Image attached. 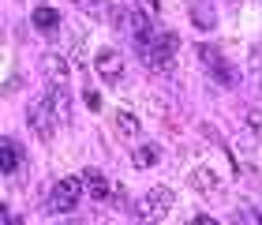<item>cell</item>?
Masks as SVG:
<instances>
[{"label":"cell","instance_id":"obj_1","mask_svg":"<svg viewBox=\"0 0 262 225\" xmlns=\"http://www.w3.org/2000/svg\"><path fill=\"white\" fill-rule=\"evenodd\" d=\"M169 207H172L169 188H150L135 203V225H161V218L169 214Z\"/></svg>","mask_w":262,"mask_h":225},{"label":"cell","instance_id":"obj_2","mask_svg":"<svg viewBox=\"0 0 262 225\" xmlns=\"http://www.w3.org/2000/svg\"><path fill=\"white\" fill-rule=\"evenodd\" d=\"M172 53H176V34L172 30H158L146 45H139L142 64H150V68H169L172 64Z\"/></svg>","mask_w":262,"mask_h":225},{"label":"cell","instance_id":"obj_3","mask_svg":"<svg viewBox=\"0 0 262 225\" xmlns=\"http://www.w3.org/2000/svg\"><path fill=\"white\" fill-rule=\"evenodd\" d=\"M56 116H53V109H49V101H45V94L41 98H34L30 105H27V128H30V135H38L41 143H49V139L56 135Z\"/></svg>","mask_w":262,"mask_h":225},{"label":"cell","instance_id":"obj_4","mask_svg":"<svg viewBox=\"0 0 262 225\" xmlns=\"http://www.w3.org/2000/svg\"><path fill=\"white\" fill-rule=\"evenodd\" d=\"M79 199H82V180L64 176V180H56L53 192H49V210L53 214H71V210L79 207Z\"/></svg>","mask_w":262,"mask_h":225},{"label":"cell","instance_id":"obj_5","mask_svg":"<svg viewBox=\"0 0 262 225\" xmlns=\"http://www.w3.org/2000/svg\"><path fill=\"white\" fill-rule=\"evenodd\" d=\"M195 53H199V60L210 68V75L217 79L221 87H236V83H240V72H236V68H232L229 60H225V56H221L217 49H213V45H199Z\"/></svg>","mask_w":262,"mask_h":225},{"label":"cell","instance_id":"obj_6","mask_svg":"<svg viewBox=\"0 0 262 225\" xmlns=\"http://www.w3.org/2000/svg\"><path fill=\"white\" fill-rule=\"evenodd\" d=\"M94 68H98V75H101L105 83H120L124 72H127L124 53H116V49H98V56H94Z\"/></svg>","mask_w":262,"mask_h":225},{"label":"cell","instance_id":"obj_7","mask_svg":"<svg viewBox=\"0 0 262 225\" xmlns=\"http://www.w3.org/2000/svg\"><path fill=\"white\" fill-rule=\"evenodd\" d=\"M30 23H34V30L41 34V38H56L60 34V11L49 8V4H38L30 11Z\"/></svg>","mask_w":262,"mask_h":225},{"label":"cell","instance_id":"obj_8","mask_svg":"<svg viewBox=\"0 0 262 225\" xmlns=\"http://www.w3.org/2000/svg\"><path fill=\"white\" fill-rule=\"evenodd\" d=\"M45 101H49V109L60 124H71V94L64 90V83H53V87L45 90Z\"/></svg>","mask_w":262,"mask_h":225},{"label":"cell","instance_id":"obj_9","mask_svg":"<svg viewBox=\"0 0 262 225\" xmlns=\"http://www.w3.org/2000/svg\"><path fill=\"white\" fill-rule=\"evenodd\" d=\"M19 165H23V150H19V143H15L11 135H4V139H0V173H4V176H15Z\"/></svg>","mask_w":262,"mask_h":225},{"label":"cell","instance_id":"obj_10","mask_svg":"<svg viewBox=\"0 0 262 225\" xmlns=\"http://www.w3.org/2000/svg\"><path fill=\"white\" fill-rule=\"evenodd\" d=\"M82 188H86L90 199L105 203V195H109V176H105L101 169H82Z\"/></svg>","mask_w":262,"mask_h":225},{"label":"cell","instance_id":"obj_11","mask_svg":"<svg viewBox=\"0 0 262 225\" xmlns=\"http://www.w3.org/2000/svg\"><path fill=\"white\" fill-rule=\"evenodd\" d=\"M41 72L49 75L53 83H68V79H71V64L64 60L60 53H45V56H41Z\"/></svg>","mask_w":262,"mask_h":225},{"label":"cell","instance_id":"obj_12","mask_svg":"<svg viewBox=\"0 0 262 225\" xmlns=\"http://www.w3.org/2000/svg\"><path fill=\"white\" fill-rule=\"evenodd\" d=\"M187 19H191V27H199V30H213L217 27V11H213L206 0H195V4L187 8Z\"/></svg>","mask_w":262,"mask_h":225},{"label":"cell","instance_id":"obj_13","mask_svg":"<svg viewBox=\"0 0 262 225\" xmlns=\"http://www.w3.org/2000/svg\"><path fill=\"white\" fill-rule=\"evenodd\" d=\"M191 184L199 188L202 195H213V192H221V180H217V173L206 169V165H195L191 169Z\"/></svg>","mask_w":262,"mask_h":225},{"label":"cell","instance_id":"obj_14","mask_svg":"<svg viewBox=\"0 0 262 225\" xmlns=\"http://www.w3.org/2000/svg\"><path fill=\"white\" fill-rule=\"evenodd\" d=\"M131 161H135L139 169H150V165H158V161H161V143H135Z\"/></svg>","mask_w":262,"mask_h":225},{"label":"cell","instance_id":"obj_15","mask_svg":"<svg viewBox=\"0 0 262 225\" xmlns=\"http://www.w3.org/2000/svg\"><path fill=\"white\" fill-rule=\"evenodd\" d=\"M82 15H90V19H105V15H113V8L105 4V0H71Z\"/></svg>","mask_w":262,"mask_h":225},{"label":"cell","instance_id":"obj_16","mask_svg":"<svg viewBox=\"0 0 262 225\" xmlns=\"http://www.w3.org/2000/svg\"><path fill=\"white\" fill-rule=\"evenodd\" d=\"M113 116H116V128H120L127 139H131V135H139V116H131L127 109H116Z\"/></svg>","mask_w":262,"mask_h":225},{"label":"cell","instance_id":"obj_17","mask_svg":"<svg viewBox=\"0 0 262 225\" xmlns=\"http://www.w3.org/2000/svg\"><path fill=\"white\" fill-rule=\"evenodd\" d=\"M236 221H240V225H262V210L247 203V207L236 210Z\"/></svg>","mask_w":262,"mask_h":225},{"label":"cell","instance_id":"obj_18","mask_svg":"<svg viewBox=\"0 0 262 225\" xmlns=\"http://www.w3.org/2000/svg\"><path fill=\"white\" fill-rule=\"evenodd\" d=\"M135 4H139L142 11H146L150 19H158V15H161V0H135Z\"/></svg>","mask_w":262,"mask_h":225},{"label":"cell","instance_id":"obj_19","mask_svg":"<svg viewBox=\"0 0 262 225\" xmlns=\"http://www.w3.org/2000/svg\"><path fill=\"white\" fill-rule=\"evenodd\" d=\"M0 225H23L19 218H11V210L8 207H0Z\"/></svg>","mask_w":262,"mask_h":225},{"label":"cell","instance_id":"obj_20","mask_svg":"<svg viewBox=\"0 0 262 225\" xmlns=\"http://www.w3.org/2000/svg\"><path fill=\"white\" fill-rule=\"evenodd\" d=\"M86 105H90V109H101V98H98V90H86Z\"/></svg>","mask_w":262,"mask_h":225},{"label":"cell","instance_id":"obj_21","mask_svg":"<svg viewBox=\"0 0 262 225\" xmlns=\"http://www.w3.org/2000/svg\"><path fill=\"white\" fill-rule=\"evenodd\" d=\"M191 225H217V221H213V218H206V214H199V218H195Z\"/></svg>","mask_w":262,"mask_h":225}]
</instances>
